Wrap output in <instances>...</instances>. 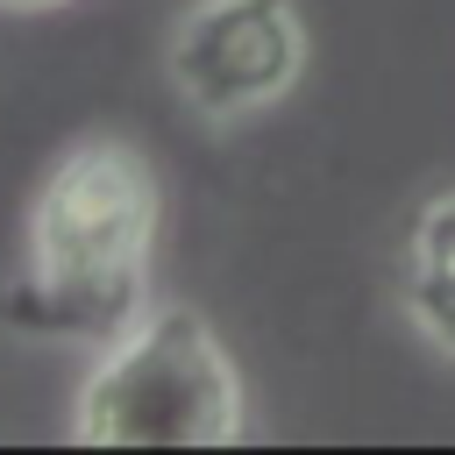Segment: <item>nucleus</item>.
Here are the masks:
<instances>
[{
  "label": "nucleus",
  "mask_w": 455,
  "mask_h": 455,
  "mask_svg": "<svg viewBox=\"0 0 455 455\" xmlns=\"http://www.w3.org/2000/svg\"><path fill=\"white\" fill-rule=\"evenodd\" d=\"M164 192L135 142L85 135L57 156L28 206V299L71 341H121L149 313Z\"/></svg>",
  "instance_id": "f257e3e1"
},
{
  "label": "nucleus",
  "mask_w": 455,
  "mask_h": 455,
  "mask_svg": "<svg viewBox=\"0 0 455 455\" xmlns=\"http://www.w3.org/2000/svg\"><path fill=\"white\" fill-rule=\"evenodd\" d=\"M71 434L85 448H228L242 441V377L192 306H149L100 348Z\"/></svg>",
  "instance_id": "f03ea898"
},
{
  "label": "nucleus",
  "mask_w": 455,
  "mask_h": 455,
  "mask_svg": "<svg viewBox=\"0 0 455 455\" xmlns=\"http://www.w3.org/2000/svg\"><path fill=\"white\" fill-rule=\"evenodd\" d=\"M306 50L299 0H192L171 21L164 71L199 121L228 128L270 114L306 78Z\"/></svg>",
  "instance_id": "7ed1b4c3"
},
{
  "label": "nucleus",
  "mask_w": 455,
  "mask_h": 455,
  "mask_svg": "<svg viewBox=\"0 0 455 455\" xmlns=\"http://www.w3.org/2000/svg\"><path fill=\"white\" fill-rule=\"evenodd\" d=\"M398 313L434 355L455 363V192L419 206L398 249Z\"/></svg>",
  "instance_id": "20e7f679"
},
{
  "label": "nucleus",
  "mask_w": 455,
  "mask_h": 455,
  "mask_svg": "<svg viewBox=\"0 0 455 455\" xmlns=\"http://www.w3.org/2000/svg\"><path fill=\"white\" fill-rule=\"evenodd\" d=\"M7 14H43V7H64V0H0Z\"/></svg>",
  "instance_id": "39448f33"
}]
</instances>
